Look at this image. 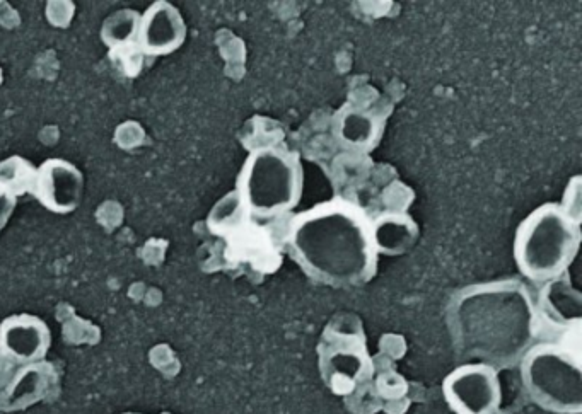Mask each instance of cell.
<instances>
[{"instance_id": "cell-1", "label": "cell", "mask_w": 582, "mask_h": 414, "mask_svg": "<svg viewBox=\"0 0 582 414\" xmlns=\"http://www.w3.org/2000/svg\"><path fill=\"white\" fill-rule=\"evenodd\" d=\"M536 304L519 280L477 283L449 305L448 326L460 357L490 367L521 362L536 336Z\"/></svg>"}, {"instance_id": "cell-2", "label": "cell", "mask_w": 582, "mask_h": 414, "mask_svg": "<svg viewBox=\"0 0 582 414\" xmlns=\"http://www.w3.org/2000/svg\"><path fill=\"white\" fill-rule=\"evenodd\" d=\"M292 259L315 282L361 287L378 271L371 219L354 203L335 198L301 212L287 232Z\"/></svg>"}, {"instance_id": "cell-3", "label": "cell", "mask_w": 582, "mask_h": 414, "mask_svg": "<svg viewBox=\"0 0 582 414\" xmlns=\"http://www.w3.org/2000/svg\"><path fill=\"white\" fill-rule=\"evenodd\" d=\"M579 248L581 220L559 203H545L519 224L514 236V263L524 278L547 283L571 268Z\"/></svg>"}, {"instance_id": "cell-4", "label": "cell", "mask_w": 582, "mask_h": 414, "mask_svg": "<svg viewBox=\"0 0 582 414\" xmlns=\"http://www.w3.org/2000/svg\"><path fill=\"white\" fill-rule=\"evenodd\" d=\"M303 190L299 154L280 147H262L246 159L234 193L251 219L268 220L296 208Z\"/></svg>"}, {"instance_id": "cell-5", "label": "cell", "mask_w": 582, "mask_h": 414, "mask_svg": "<svg viewBox=\"0 0 582 414\" xmlns=\"http://www.w3.org/2000/svg\"><path fill=\"white\" fill-rule=\"evenodd\" d=\"M521 380L531 401L553 414H581L582 370L579 350L542 343L521 358Z\"/></svg>"}, {"instance_id": "cell-6", "label": "cell", "mask_w": 582, "mask_h": 414, "mask_svg": "<svg viewBox=\"0 0 582 414\" xmlns=\"http://www.w3.org/2000/svg\"><path fill=\"white\" fill-rule=\"evenodd\" d=\"M321 379L335 396H350L373 375V358L361 328L330 324L318 345Z\"/></svg>"}, {"instance_id": "cell-7", "label": "cell", "mask_w": 582, "mask_h": 414, "mask_svg": "<svg viewBox=\"0 0 582 414\" xmlns=\"http://www.w3.org/2000/svg\"><path fill=\"white\" fill-rule=\"evenodd\" d=\"M443 396L454 414H494L502 403L499 372L487 363H463L443 380Z\"/></svg>"}, {"instance_id": "cell-8", "label": "cell", "mask_w": 582, "mask_h": 414, "mask_svg": "<svg viewBox=\"0 0 582 414\" xmlns=\"http://www.w3.org/2000/svg\"><path fill=\"white\" fill-rule=\"evenodd\" d=\"M31 195L50 212L67 215L81 205L84 174L65 159H47L36 167Z\"/></svg>"}, {"instance_id": "cell-9", "label": "cell", "mask_w": 582, "mask_h": 414, "mask_svg": "<svg viewBox=\"0 0 582 414\" xmlns=\"http://www.w3.org/2000/svg\"><path fill=\"white\" fill-rule=\"evenodd\" d=\"M187 40V23L180 9L158 0L140 16L135 45L144 57H164L180 50Z\"/></svg>"}, {"instance_id": "cell-10", "label": "cell", "mask_w": 582, "mask_h": 414, "mask_svg": "<svg viewBox=\"0 0 582 414\" xmlns=\"http://www.w3.org/2000/svg\"><path fill=\"white\" fill-rule=\"evenodd\" d=\"M50 345V328L38 316L18 314L0 322V357L7 362L36 365L47 357Z\"/></svg>"}, {"instance_id": "cell-11", "label": "cell", "mask_w": 582, "mask_h": 414, "mask_svg": "<svg viewBox=\"0 0 582 414\" xmlns=\"http://www.w3.org/2000/svg\"><path fill=\"white\" fill-rule=\"evenodd\" d=\"M333 130L338 142L359 152H369L378 145L383 123L371 111L361 110L354 104H344L335 113Z\"/></svg>"}, {"instance_id": "cell-12", "label": "cell", "mask_w": 582, "mask_h": 414, "mask_svg": "<svg viewBox=\"0 0 582 414\" xmlns=\"http://www.w3.org/2000/svg\"><path fill=\"white\" fill-rule=\"evenodd\" d=\"M373 241L378 254L402 256L419 241V225L405 212H385L371 220Z\"/></svg>"}, {"instance_id": "cell-13", "label": "cell", "mask_w": 582, "mask_h": 414, "mask_svg": "<svg viewBox=\"0 0 582 414\" xmlns=\"http://www.w3.org/2000/svg\"><path fill=\"white\" fill-rule=\"evenodd\" d=\"M581 305V290L572 285L569 270L545 283L542 309L548 321L562 328H571V326L579 328Z\"/></svg>"}, {"instance_id": "cell-14", "label": "cell", "mask_w": 582, "mask_h": 414, "mask_svg": "<svg viewBox=\"0 0 582 414\" xmlns=\"http://www.w3.org/2000/svg\"><path fill=\"white\" fill-rule=\"evenodd\" d=\"M140 14L134 9H122L106 19L101 36L111 50L120 46L134 45L139 29Z\"/></svg>"}, {"instance_id": "cell-15", "label": "cell", "mask_w": 582, "mask_h": 414, "mask_svg": "<svg viewBox=\"0 0 582 414\" xmlns=\"http://www.w3.org/2000/svg\"><path fill=\"white\" fill-rule=\"evenodd\" d=\"M36 167L24 157H7L0 162V184L14 196H23L33 191Z\"/></svg>"}, {"instance_id": "cell-16", "label": "cell", "mask_w": 582, "mask_h": 414, "mask_svg": "<svg viewBox=\"0 0 582 414\" xmlns=\"http://www.w3.org/2000/svg\"><path fill=\"white\" fill-rule=\"evenodd\" d=\"M18 205V196L12 195L11 191L0 184V232L6 229L7 222L11 220L12 213Z\"/></svg>"}, {"instance_id": "cell-17", "label": "cell", "mask_w": 582, "mask_h": 414, "mask_svg": "<svg viewBox=\"0 0 582 414\" xmlns=\"http://www.w3.org/2000/svg\"><path fill=\"white\" fill-rule=\"evenodd\" d=\"M125 414H137V413H125Z\"/></svg>"}]
</instances>
